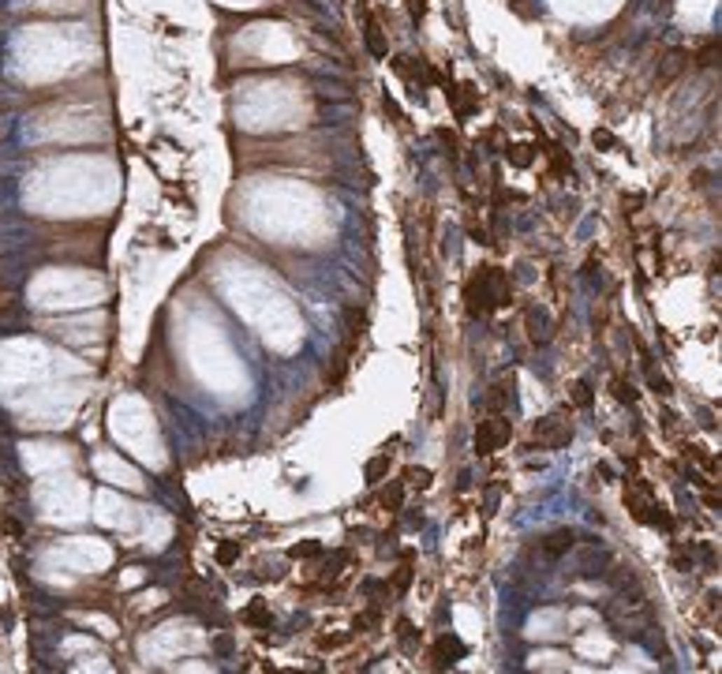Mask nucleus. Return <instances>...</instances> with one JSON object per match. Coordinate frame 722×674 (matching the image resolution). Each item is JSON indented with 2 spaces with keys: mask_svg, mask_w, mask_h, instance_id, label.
<instances>
[{
  "mask_svg": "<svg viewBox=\"0 0 722 674\" xmlns=\"http://www.w3.org/2000/svg\"><path fill=\"white\" fill-rule=\"evenodd\" d=\"M431 480H434L431 469H404V487H419V491H426Z\"/></svg>",
  "mask_w": 722,
  "mask_h": 674,
  "instance_id": "12",
  "label": "nucleus"
},
{
  "mask_svg": "<svg viewBox=\"0 0 722 674\" xmlns=\"http://www.w3.org/2000/svg\"><path fill=\"white\" fill-rule=\"evenodd\" d=\"M393 584H397V592H404L412 584V554H404V566L397 570V577H393Z\"/></svg>",
  "mask_w": 722,
  "mask_h": 674,
  "instance_id": "17",
  "label": "nucleus"
},
{
  "mask_svg": "<svg viewBox=\"0 0 722 674\" xmlns=\"http://www.w3.org/2000/svg\"><path fill=\"white\" fill-rule=\"evenodd\" d=\"M367 49L375 53V57H386V41H382V30L375 19H367Z\"/></svg>",
  "mask_w": 722,
  "mask_h": 674,
  "instance_id": "13",
  "label": "nucleus"
},
{
  "mask_svg": "<svg viewBox=\"0 0 722 674\" xmlns=\"http://www.w3.org/2000/svg\"><path fill=\"white\" fill-rule=\"evenodd\" d=\"M239 539H221L217 543V566H232V562H239Z\"/></svg>",
  "mask_w": 722,
  "mask_h": 674,
  "instance_id": "11",
  "label": "nucleus"
},
{
  "mask_svg": "<svg viewBox=\"0 0 722 674\" xmlns=\"http://www.w3.org/2000/svg\"><path fill=\"white\" fill-rule=\"evenodd\" d=\"M509 158H513V165H528V161H532L528 146H513V154H509Z\"/></svg>",
  "mask_w": 722,
  "mask_h": 674,
  "instance_id": "18",
  "label": "nucleus"
},
{
  "mask_svg": "<svg viewBox=\"0 0 722 674\" xmlns=\"http://www.w3.org/2000/svg\"><path fill=\"white\" fill-rule=\"evenodd\" d=\"M434 667L438 670H445V667H453V663H461L464 656H468V645L457 633H442L438 640H434Z\"/></svg>",
  "mask_w": 722,
  "mask_h": 674,
  "instance_id": "5",
  "label": "nucleus"
},
{
  "mask_svg": "<svg viewBox=\"0 0 722 674\" xmlns=\"http://www.w3.org/2000/svg\"><path fill=\"white\" fill-rule=\"evenodd\" d=\"M573 543H576V532L557 528V532H550L546 539H539V551L546 554V558H562V554L573 551Z\"/></svg>",
  "mask_w": 722,
  "mask_h": 674,
  "instance_id": "6",
  "label": "nucleus"
},
{
  "mask_svg": "<svg viewBox=\"0 0 722 674\" xmlns=\"http://www.w3.org/2000/svg\"><path fill=\"white\" fill-rule=\"evenodd\" d=\"M513 439V423L506 416H487V420H479V427H475V453L479 458H490V453H498L501 446H509Z\"/></svg>",
  "mask_w": 722,
  "mask_h": 674,
  "instance_id": "3",
  "label": "nucleus"
},
{
  "mask_svg": "<svg viewBox=\"0 0 722 674\" xmlns=\"http://www.w3.org/2000/svg\"><path fill=\"white\" fill-rule=\"evenodd\" d=\"M535 439H532V450H565L573 442V423H565L562 416H546L535 423Z\"/></svg>",
  "mask_w": 722,
  "mask_h": 674,
  "instance_id": "4",
  "label": "nucleus"
},
{
  "mask_svg": "<svg viewBox=\"0 0 722 674\" xmlns=\"http://www.w3.org/2000/svg\"><path fill=\"white\" fill-rule=\"evenodd\" d=\"M509 296H513V289H509V277H506L501 266H479L464 285V308H468L472 319L506 308Z\"/></svg>",
  "mask_w": 722,
  "mask_h": 674,
  "instance_id": "1",
  "label": "nucleus"
},
{
  "mask_svg": "<svg viewBox=\"0 0 722 674\" xmlns=\"http://www.w3.org/2000/svg\"><path fill=\"white\" fill-rule=\"evenodd\" d=\"M322 554H326V547L319 539H300V543H292V547H289L292 562H296V558H322Z\"/></svg>",
  "mask_w": 722,
  "mask_h": 674,
  "instance_id": "9",
  "label": "nucleus"
},
{
  "mask_svg": "<svg viewBox=\"0 0 722 674\" xmlns=\"http://www.w3.org/2000/svg\"><path fill=\"white\" fill-rule=\"evenodd\" d=\"M614 397L621 401V405H637V390H632L625 378H614Z\"/></svg>",
  "mask_w": 722,
  "mask_h": 674,
  "instance_id": "15",
  "label": "nucleus"
},
{
  "mask_svg": "<svg viewBox=\"0 0 722 674\" xmlns=\"http://www.w3.org/2000/svg\"><path fill=\"white\" fill-rule=\"evenodd\" d=\"M592 139H595V146H614V135L610 132H595Z\"/></svg>",
  "mask_w": 722,
  "mask_h": 674,
  "instance_id": "20",
  "label": "nucleus"
},
{
  "mask_svg": "<svg viewBox=\"0 0 722 674\" xmlns=\"http://www.w3.org/2000/svg\"><path fill=\"white\" fill-rule=\"evenodd\" d=\"M348 558H352L348 551H333V554H330V562H326V577H337V573H341V566H348Z\"/></svg>",
  "mask_w": 722,
  "mask_h": 674,
  "instance_id": "16",
  "label": "nucleus"
},
{
  "mask_svg": "<svg viewBox=\"0 0 722 674\" xmlns=\"http://www.w3.org/2000/svg\"><path fill=\"white\" fill-rule=\"evenodd\" d=\"M386 472H389V450L367 461V469H363V480H367V483H382V476H386Z\"/></svg>",
  "mask_w": 722,
  "mask_h": 674,
  "instance_id": "10",
  "label": "nucleus"
},
{
  "mask_svg": "<svg viewBox=\"0 0 722 674\" xmlns=\"http://www.w3.org/2000/svg\"><path fill=\"white\" fill-rule=\"evenodd\" d=\"M625 506H629L632 521H640V525L674 532V517L666 514V506L655 502V495H651V483H648V480H629V483H625Z\"/></svg>",
  "mask_w": 722,
  "mask_h": 674,
  "instance_id": "2",
  "label": "nucleus"
},
{
  "mask_svg": "<svg viewBox=\"0 0 722 674\" xmlns=\"http://www.w3.org/2000/svg\"><path fill=\"white\" fill-rule=\"evenodd\" d=\"M239 618H244L247 626H258V629H270V626H273V614H270V607L262 603V600H251Z\"/></svg>",
  "mask_w": 722,
  "mask_h": 674,
  "instance_id": "7",
  "label": "nucleus"
},
{
  "mask_svg": "<svg viewBox=\"0 0 722 674\" xmlns=\"http://www.w3.org/2000/svg\"><path fill=\"white\" fill-rule=\"evenodd\" d=\"M573 401L581 408H592V401H595V394H592V383H588V378H581V383L573 386Z\"/></svg>",
  "mask_w": 722,
  "mask_h": 674,
  "instance_id": "14",
  "label": "nucleus"
},
{
  "mask_svg": "<svg viewBox=\"0 0 722 674\" xmlns=\"http://www.w3.org/2000/svg\"><path fill=\"white\" fill-rule=\"evenodd\" d=\"M378 506H382V509H389V514H397V509L404 506V480H393L386 491L378 495Z\"/></svg>",
  "mask_w": 722,
  "mask_h": 674,
  "instance_id": "8",
  "label": "nucleus"
},
{
  "mask_svg": "<svg viewBox=\"0 0 722 674\" xmlns=\"http://www.w3.org/2000/svg\"><path fill=\"white\" fill-rule=\"evenodd\" d=\"M386 589H389V584H382V581H363V596H378Z\"/></svg>",
  "mask_w": 722,
  "mask_h": 674,
  "instance_id": "19",
  "label": "nucleus"
}]
</instances>
